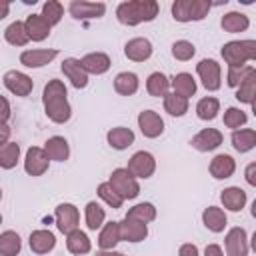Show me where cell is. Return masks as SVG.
Returning <instances> with one entry per match:
<instances>
[{"instance_id": "cell-8", "label": "cell", "mask_w": 256, "mask_h": 256, "mask_svg": "<svg viewBox=\"0 0 256 256\" xmlns=\"http://www.w3.org/2000/svg\"><path fill=\"white\" fill-rule=\"evenodd\" d=\"M54 220H56V228L62 234H68V232L78 228V224H80V210L74 204H70V202H62L54 210Z\"/></svg>"}, {"instance_id": "cell-10", "label": "cell", "mask_w": 256, "mask_h": 256, "mask_svg": "<svg viewBox=\"0 0 256 256\" xmlns=\"http://www.w3.org/2000/svg\"><path fill=\"white\" fill-rule=\"evenodd\" d=\"M68 12L76 20H94L106 14L104 2H88V0H72L68 4Z\"/></svg>"}, {"instance_id": "cell-13", "label": "cell", "mask_w": 256, "mask_h": 256, "mask_svg": "<svg viewBox=\"0 0 256 256\" xmlns=\"http://www.w3.org/2000/svg\"><path fill=\"white\" fill-rule=\"evenodd\" d=\"M118 232H120V240L130 242V244H138V242L146 240V236H148V224L124 216L118 222Z\"/></svg>"}, {"instance_id": "cell-17", "label": "cell", "mask_w": 256, "mask_h": 256, "mask_svg": "<svg viewBox=\"0 0 256 256\" xmlns=\"http://www.w3.org/2000/svg\"><path fill=\"white\" fill-rule=\"evenodd\" d=\"M222 140H224V136H222L220 130H216V128H204V130H200L198 134L192 136L190 144L198 152H212V150H216L222 144Z\"/></svg>"}, {"instance_id": "cell-52", "label": "cell", "mask_w": 256, "mask_h": 256, "mask_svg": "<svg viewBox=\"0 0 256 256\" xmlns=\"http://www.w3.org/2000/svg\"><path fill=\"white\" fill-rule=\"evenodd\" d=\"M8 14H10V2L0 0V20H4Z\"/></svg>"}, {"instance_id": "cell-34", "label": "cell", "mask_w": 256, "mask_h": 256, "mask_svg": "<svg viewBox=\"0 0 256 256\" xmlns=\"http://www.w3.org/2000/svg\"><path fill=\"white\" fill-rule=\"evenodd\" d=\"M84 220H86L88 230L96 232V230H100V228L104 226V222H106V210H104L98 202L92 200V202H88L86 208H84Z\"/></svg>"}, {"instance_id": "cell-43", "label": "cell", "mask_w": 256, "mask_h": 256, "mask_svg": "<svg viewBox=\"0 0 256 256\" xmlns=\"http://www.w3.org/2000/svg\"><path fill=\"white\" fill-rule=\"evenodd\" d=\"M96 192H98V198H100L106 206H110V208H114V210L122 208L124 200H122V198L118 196V192L110 186V182H100L98 188H96Z\"/></svg>"}, {"instance_id": "cell-18", "label": "cell", "mask_w": 256, "mask_h": 256, "mask_svg": "<svg viewBox=\"0 0 256 256\" xmlns=\"http://www.w3.org/2000/svg\"><path fill=\"white\" fill-rule=\"evenodd\" d=\"M154 48H152V42L148 38H142V36H136V38H130L126 44H124V54L128 60L132 62H146L150 56H152Z\"/></svg>"}, {"instance_id": "cell-3", "label": "cell", "mask_w": 256, "mask_h": 256, "mask_svg": "<svg viewBox=\"0 0 256 256\" xmlns=\"http://www.w3.org/2000/svg\"><path fill=\"white\" fill-rule=\"evenodd\" d=\"M228 68H240L256 60V42L254 40H230L220 50Z\"/></svg>"}, {"instance_id": "cell-38", "label": "cell", "mask_w": 256, "mask_h": 256, "mask_svg": "<svg viewBox=\"0 0 256 256\" xmlns=\"http://www.w3.org/2000/svg\"><path fill=\"white\" fill-rule=\"evenodd\" d=\"M236 100L248 106H254V96H256V70L244 78V82L236 88Z\"/></svg>"}, {"instance_id": "cell-51", "label": "cell", "mask_w": 256, "mask_h": 256, "mask_svg": "<svg viewBox=\"0 0 256 256\" xmlns=\"http://www.w3.org/2000/svg\"><path fill=\"white\" fill-rule=\"evenodd\" d=\"M204 256H224V250L218 244H208L204 248Z\"/></svg>"}, {"instance_id": "cell-15", "label": "cell", "mask_w": 256, "mask_h": 256, "mask_svg": "<svg viewBox=\"0 0 256 256\" xmlns=\"http://www.w3.org/2000/svg\"><path fill=\"white\" fill-rule=\"evenodd\" d=\"M58 56L56 48H34V50H24L20 54V64L26 68H42L50 64Z\"/></svg>"}, {"instance_id": "cell-14", "label": "cell", "mask_w": 256, "mask_h": 256, "mask_svg": "<svg viewBox=\"0 0 256 256\" xmlns=\"http://www.w3.org/2000/svg\"><path fill=\"white\" fill-rule=\"evenodd\" d=\"M136 122H138V128H140L144 138H158L164 132V120L154 110H142L138 114Z\"/></svg>"}, {"instance_id": "cell-30", "label": "cell", "mask_w": 256, "mask_h": 256, "mask_svg": "<svg viewBox=\"0 0 256 256\" xmlns=\"http://www.w3.org/2000/svg\"><path fill=\"white\" fill-rule=\"evenodd\" d=\"M230 142H232V148H234L236 152L246 154V152H250V150L256 146V130H252V128H238V130H232Z\"/></svg>"}, {"instance_id": "cell-24", "label": "cell", "mask_w": 256, "mask_h": 256, "mask_svg": "<svg viewBox=\"0 0 256 256\" xmlns=\"http://www.w3.org/2000/svg\"><path fill=\"white\" fill-rule=\"evenodd\" d=\"M220 202H222V206H224L226 210H230V212H240V210L246 206V202H248V194H246L240 186H228V188L222 190Z\"/></svg>"}, {"instance_id": "cell-29", "label": "cell", "mask_w": 256, "mask_h": 256, "mask_svg": "<svg viewBox=\"0 0 256 256\" xmlns=\"http://www.w3.org/2000/svg\"><path fill=\"white\" fill-rule=\"evenodd\" d=\"M220 26H222V30L228 32V34H240V32H246V30L250 28V18H248L246 14H242V12L232 10V12H226V14L222 16Z\"/></svg>"}, {"instance_id": "cell-9", "label": "cell", "mask_w": 256, "mask_h": 256, "mask_svg": "<svg viewBox=\"0 0 256 256\" xmlns=\"http://www.w3.org/2000/svg\"><path fill=\"white\" fill-rule=\"evenodd\" d=\"M2 82H4V86H6V90H8L10 94L20 96V98L28 96V94L34 90V80H32L28 74L20 72V70H8V72L2 76Z\"/></svg>"}, {"instance_id": "cell-11", "label": "cell", "mask_w": 256, "mask_h": 256, "mask_svg": "<svg viewBox=\"0 0 256 256\" xmlns=\"http://www.w3.org/2000/svg\"><path fill=\"white\" fill-rule=\"evenodd\" d=\"M224 248H226V256H248L250 244H248L246 230L242 226L230 228L224 238Z\"/></svg>"}, {"instance_id": "cell-23", "label": "cell", "mask_w": 256, "mask_h": 256, "mask_svg": "<svg viewBox=\"0 0 256 256\" xmlns=\"http://www.w3.org/2000/svg\"><path fill=\"white\" fill-rule=\"evenodd\" d=\"M24 28H26V34L32 42H42L50 36V26L48 22L40 16V14H28L26 20H24Z\"/></svg>"}, {"instance_id": "cell-25", "label": "cell", "mask_w": 256, "mask_h": 256, "mask_svg": "<svg viewBox=\"0 0 256 256\" xmlns=\"http://www.w3.org/2000/svg\"><path fill=\"white\" fill-rule=\"evenodd\" d=\"M170 88H172V92L176 94V96H182V98H190V96H194L196 94V80H194V76L192 74H188V72H178V74H174L172 78H170Z\"/></svg>"}, {"instance_id": "cell-2", "label": "cell", "mask_w": 256, "mask_h": 256, "mask_svg": "<svg viewBox=\"0 0 256 256\" xmlns=\"http://www.w3.org/2000/svg\"><path fill=\"white\" fill-rule=\"evenodd\" d=\"M160 12L156 0H128L116 6V18L124 26H138L142 22H152Z\"/></svg>"}, {"instance_id": "cell-36", "label": "cell", "mask_w": 256, "mask_h": 256, "mask_svg": "<svg viewBox=\"0 0 256 256\" xmlns=\"http://www.w3.org/2000/svg\"><path fill=\"white\" fill-rule=\"evenodd\" d=\"M4 40H6L10 46H18V48H20V46H26V44L30 42V38H28V34H26L24 22L16 20V22L8 24L6 30H4Z\"/></svg>"}, {"instance_id": "cell-47", "label": "cell", "mask_w": 256, "mask_h": 256, "mask_svg": "<svg viewBox=\"0 0 256 256\" xmlns=\"http://www.w3.org/2000/svg\"><path fill=\"white\" fill-rule=\"evenodd\" d=\"M10 114H12V108H10L8 98L0 96V124H6L8 118H10Z\"/></svg>"}, {"instance_id": "cell-5", "label": "cell", "mask_w": 256, "mask_h": 256, "mask_svg": "<svg viewBox=\"0 0 256 256\" xmlns=\"http://www.w3.org/2000/svg\"><path fill=\"white\" fill-rule=\"evenodd\" d=\"M108 182H110V186L118 192V196H120L122 200H134V198L140 194V184H138V180H136L126 168H116V170H112Z\"/></svg>"}, {"instance_id": "cell-50", "label": "cell", "mask_w": 256, "mask_h": 256, "mask_svg": "<svg viewBox=\"0 0 256 256\" xmlns=\"http://www.w3.org/2000/svg\"><path fill=\"white\" fill-rule=\"evenodd\" d=\"M10 134H12V128L8 124H0V146L10 142Z\"/></svg>"}, {"instance_id": "cell-35", "label": "cell", "mask_w": 256, "mask_h": 256, "mask_svg": "<svg viewBox=\"0 0 256 256\" xmlns=\"http://www.w3.org/2000/svg\"><path fill=\"white\" fill-rule=\"evenodd\" d=\"M22 250V238L14 230H4L0 234V256H18Z\"/></svg>"}, {"instance_id": "cell-32", "label": "cell", "mask_w": 256, "mask_h": 256, "mask_svg": "<svg viewBox=\"0 0 256 256\" xmlns=\"http://www.w3.org/2000/svg\"><path fill=\"white\" fill-rule=\"evenodd\" d=\"M118 242H120L118 222L116 220L104 222V226L100 228V234H98V246H100V250H114Z\"/></svg>"}, {"instance_id": "cell-44", "label": "cell", "mask_w": 256, "mask_h": 256, "mask_svg": "<svg viewBox=\"0 0 256 256\" xmlns=\"http://www.w3.org/2000/svg\"><path fill=\"white\" fill-rule=\"evenodd\" d=\"M248 122V114L236 106H230L224 110V126L226 128H232V130H238L240 126H244Z\"/></svg>"}, {"instance_id": "cell-55", "label": "cell", "mask_w": 256, "mask_h": 256, "mask_svg": "<svg viewBox=\"0 0 256 256\" xmlns=\"http://www.w3.org/2000/svg\"><path fill=\"white\" fill-rule=\"evenodd\" d=\"M0 224H2V214H0Z\"/></svg>"}, {"instance_id": "cell-19", "label": "cell", "mask_w": 256, "mask_h": 256, "mask_svg": "<svg viewBox=\"0 0 256 256\" xmlns=\"http://www.w3.org/2000/svg\"><path fill=\"white\" fill-rule=\"evenodd\" d=\"M80 64H82V68H84V72L88 76L90 74H94V76L106 74L110 70V66H112L110 56L104 54V52H90V54H86V56L80 58Z\"/></svg>"}, {"instance_id": "cell-40", "label": "cell", "mask_w": 256, "mask_h": 256, "mask_svg": "<svg viewBox=\"0 0 256 256\" xmlns=\"http://www.w3.org/2000/svg\"><path fill=\"white\" fill-rule=\"evenodd\" d=\"M18 160H20V146L16 142H6L0 146V168L12 170L16 168Z\"/></svg>"}, {"instance_id": "cell-33", "label": "cell", "mask_w": 256, "mask_h": 256, "mask_svg": "<svg viewBox=\"0 0 256 256\" xmlns=\"http://www.w3.org/2000/svg\"><path fill=\"white\" fill-rule=\"evenodd\" d=\"M170 90V78L164 72H152L146 78V92L154 98H164Z\"/></svg>"}, {"instance_id": "cell-48", "label": "cell", "mask_w": 256, "mask_h": 256, "mask_svg": "<svg viewBox=\"0 0 256 256\" xmlns=\"http://www.w3.org/2000/svg\"><path fill=\"white\" fill-rule=\"evenodd\" d=\"M178 256H200V250H198L196 244L186 242V244H182V246L178 248Z\"/></svg>"}, {"instance_id": "cell-26", "label": "cell", "mask_w": 256, "mask_h": 256, "mask_svg": "<svg viewBox=\"0 0 256 256\" xmlns=\"http://www.w3.org/2000/svg\"><path fill=\"white\" fill-rule=\"evenodd\" d=\"M134 138H136L134 132L126 126H116V128H110L106 132V142L114 150H126L128 146L134 144Z\"/></svg>"}, {"instance_id": "cell-54", "label": "cell", "mask_w": 256, "mask_h": 256, "mask_svg": "<svg viewBox=\"0 0 256 256\" xmlns=\"http://www.w3.org/2000/svg\"><path fill=\"white\" fill-rule=\"evenodd\" d=\"M0 200H2V188H0Z\"/></svg>"}, {"instance_id": "cell-45", "label": "cell", "mask_w": 256, "mask_h": 256, "mask_svg": "<svg viewBox=\"0 0 256 256\" xmlns=\"http://www.w3.org/2000/svg\"><path fill=\"white\" fill-rule=\"evenodd\" d=\"M196 54V46L190 40H176L172 44V56L180 62H188L192 60V56Z\"/></svg>"}, {"instance_id": "cell-37", "label": "cell", "mask_w": 256, "mask_h": 256, "mask_svg": "<svg viewBox=\"0 0 256 256\" xmlns=\"http://www.w3.org/2000/svg\"><path fill=\"white\" fill-rule=\"evenodd\" d=\"M218 112H220V100L214 98V96H204L196 104V116L204 122L214 120L218 116Z\"/></svg>"}, {"instance_id": "cell-53", "label": "cell", "mask_w": 256, "mask_h": 256, "mask_svg": "<svg viewBox=\"0 0 256 256\" xmlns=\"http://www.w3.org/2000/svg\"><path fill=\"white\" fill-rule=\"evenodd\" d=\"M96 256H124V254L118 250H98Z\"/></svg>"}, {"instance_id": "cell-21", "label": "cell", "mask_w": 256, "mask_h": 256, "mask_svg": "<svg viewBox=\"0 0 256 256\" xmlns=\"http://www.w3.org/2000/svg\"><path fill=\"white\" fill-rule=\"evenodd\" d=\"M28 246H30V250L34 252V254H48V252H52L54 250V246H56V236L50 232V230H46V228H40V230H34V232H30V236H28Z\"/></svg>"}, {"instance_id": "cell-27", "label": "cell", "mask_w": 256, "mask_h": 256, "mask_svg": "<svg viewBox=\"0 0 256 256\" xmlns=\"http://www.w3.org/2000/svg\"><path fill=\"white\" fill-rule=\"evenodd\" d=\"M202 224H204L210 232L220 234V232H224V228H226V224H228L226 212H224L222 208H218V206H208V208L202 210Z\"/></svg>"}, {"instance_id": "cell-16", "label": "cell", "mask_w": 256, "mask_h": 256, "mask_svg": "<svg viewBox=\"0 0 256 256\" xmlns=\"http://www.w3.org/2000/svg\"><path fill=\"white\" fill-rule=\"evenodd\" d=\"M60 70L76 90H82V88L88 86V74L84 72V68L80 64V58H64L62 64H60Z\"/></svg>"}, {"instance_id": "cell-46", "label": "cell", "mask_w": 256, "mask_h": 256, "mask_svg": "<svg viewBox=\"0 0 256 256\" xmlns=\"http://www.w3.org/2000/svg\"><path fill=\"white\" fill-rule=\"evenodd\" d=\"M254 70H256V68L250 66V64L240 66V68H228V72H226V84H228L230 88H238V86L244 82V78H246L248 74H252Z\"/></svg>"}, {"instance_id": "cell-1", "label": "cell", "mask_w": 256, "mask_h": 256, "mask_svg": "<svg viewBox=\"0 0 256 256\" xmlns=\"http://www.w3.org/2000/svg\"><path fill=\"white\" fill-rule=\"evenodd\" d=\"M42 106L48 120L54 124H66L72 116V108L68 102V90L66 84L58 78L48 80V84L42 90Z\"/></svg>"}, {"instance_id": "cell-4", "label": "cell", "mask_w": 256, "mask_h": 256, "mask_svg": "<svg viewBox=\"0 0 256 256\" xmlns=\"http://www.w3.org/2000/svg\"><path fill=\"white\" fill-rule=\"evenodd\" d=\"M172 18L176 22H200L212 10L210 0H176L172 2Z\"/></svg>"}, {"instance_id": "cell-20", "label": "cell", "mask_w": 256, "mask_h": 256, "mask_svg": "<svg viewBox=\"0 0 256 256\" xmlns=\"http://www.w3.org/2000/svg\"><path fill=\"white\" fill-rule=\"evenodd\" d=\"M208 172L216 180H226V178L234 176V172H236V160L230 154H216L210 160Z\"/></svg>"}, {"instance_id": "cell-39", "label": "cell", "mask_w": 256, "mask_h": 256, "mask_svg": "<svg viewBox=\"0 0 256 256\" xmlns=\"http://www.w3.org/2000/svg\"><path fill=\"white\" fill-rule=\"evenodd\" d=\"M162 100H164V110H166L170 116H174V118L184 116V114L188 112V108H190L188 100L182 98V96H176L174 92H168Z\"/></svg>"}, {"instance_id": "cell-22", "label": "cell", "mask_w": 256, "mask_h": 256, "mask_svg": "<svg viewBox=\"0 0 256 256\" xmlns=\"http://www.w3.org/2000/svg\"><path fill=\"white\" fill-rule=\"evenodd\" d=\"M44 152L48 156V160H54V162H66L70 158V144L64 136H50L46 142H44Z\"/></svg>"}, {"instance_id": "cell-7", "label": "cell", "mask_w": 256, "mask_h": 256, "mask_svg": "<svg viewBox=\"0 0 256 256\" xmlns=\"http://www.w3.org/2000/svg\"><path fill=\"white\" fill-rule=\"evenodd\" d=\"M126 170L138 180H146V178H150L154 172H156V158L150 154V152H146V150H138V152H134L132 156H130V160H128V166H126Z\"/></svg>"}, {"instance_id": "cell-49", "label": "cell", "mask_w": 256, "mask_h": 256, "mask_svg": "<svg viewBox=\"0 0 256 256\" xmlns=\"http://www.w3.org/2000/svg\"><path fill=\"white\" fill-rule=\"evenodd\" d=\"M244 178H246L248 186L256 188V162H250V164L246 166V170H244Z\"/></svg>"}, {"instance_id": "cell-41", "label": "cell", "mask_w": 256, "mask_h": 256, "mask_svg": "<svg viewBox=\"0 0 256 256\" xmlns=\"http://www.w3.org/2000/svg\"><path fill=\"white\" fill-rule=\"evenodd\" d=\"M156 206L152 204V202H138V204H134L130 210H128V218H134V220H138V222H144V224H148V222H152V220H156Z\"/></svg>"}, {"instance_id": "cell-12", "label": "cell", "mask_w": 256, "mask_h": 256, "mask_svg": "<svg viewBox=\"0 0 256 256\" xmlns=\"http://www.w3.org/2000/svg\"><path fill=\"white\" fill-rule=\"evenodd\" d=\"M48 166H50V160L44 152V148L40 146H30L26 150V156H24V170L28 176H42L48 172Z\"/></svg>"}, {"instance_id": "cell-28", "label": "cell", "mask_w": 256, "mask_h": 256, "mask_svg": "<svg viewBox=\"0 0 256 256\" xmlns=\"http://www.w3.org/2000/svg\"><path fill=\"white\" fill-rule=\"evenodd\" d=\"M66 248H68L70 254L84 256V254H88L92 250V242H90V238H88V234L84 230L76 228V230L66 234Z\"/></svg>"}, {"instance_id": "cell-6", "label": "cell", "mask_w": 256, "mask_h": 256, "mask_svg": "<svg viewBox=\"0 0 256 256\" xmlns=\"http://www.w3.org/2000/svg\"><path fill=\"white\" fill-rule=\"evenodd\" d=\"M196 74L202 82V86L208 90V92H216L220 90L222 86V68L216 60L212 58H204L196 64Z\"/></svg>"}, {"instance_id": "cell-42", "label": "cell", "mask_w": 256, "mask_h": 256, "mask_svg": "<svg viewBox=\"0 0 256 256\" xmlns=\"http://www.w3.org/2000/svg\"><path fill=\"white\" fill-rule=\"evenodd\" d=\"M40 16H42V18L48 22V26L52 28V26H56V24L62 20V16H64V6H62L58 0H48V2L42 4Z\"/></svg>"}, {"instance_id": "cell-31", "label": "cell", "mask_w": 256, "mask_h": 256, "mask_svg": "<svg viewBox=\"0 0 256 256\" xmlns=\"http://www.w3.org/2000/svg\"><path fill=\"white\" fill-rule=\"evenodd\" d=\"M140 88V78L138 74L134 72H118L116 78H114V90L120 94V96H132L136 94Z\"/></svg>"}]
</instances>
